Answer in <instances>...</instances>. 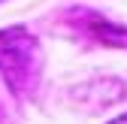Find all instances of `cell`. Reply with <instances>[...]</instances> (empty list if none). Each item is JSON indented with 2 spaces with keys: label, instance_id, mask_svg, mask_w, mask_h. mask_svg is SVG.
I'll return each mask as SVG.
<instances>
[{
  "label": "cell",
  "instance_id": "cell-1",
  "mask_svg": "<svg viewBox=\"0 0 127 124\" xmlns=\"http://www.w3.org/2000/svg\"><path fill=\"white\" fill-rule=\"evenodd\" d=\"M109 124H127V112H124V115H118V118H112Z\"/></svg>",
  "mask_w": 127,
  "mask_h": 124
}]
</instances>
